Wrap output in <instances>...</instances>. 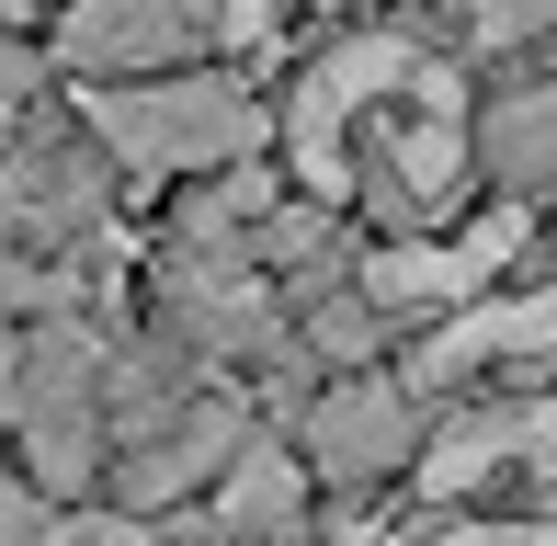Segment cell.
<instances>
[{"label":"cell","mask_w":557,"mask_h":546,"mask_svg":"<svg viewBox=\"0 0 557 546\" xmlns=\"http://www.w3.org/2000/svg\"><path fill=\"white\" fill-rule=\"evenodd\" d=\"M444 546H557V524H478V535H444Z\"/></svg>","instance_id":"13"},{"label":"cell","mask_w":557,"mask_h":546,"mask_svg":"<svg viewBox=\"0 0 557 546\" xmlns=\"http://www.w3.org/2000/svg\"><path fill=\"white\" fill-rule=\"evenodd\" d=\"M546 342H557V308H478L433 342V376H467L478 353H546Z\"/></svg>","instance_id":"6"},{"label":"cell","mask_w":557,"mask_h":546,"mask_svg":"<svg viewBox=\"0 0 557 546\" xmlns=\"http://www.w3.org/2000/svg\"><path fill=\"white\" fill-rule=\"evenodd\" d=\"M467 12H478V46H523L557 23V0H467Z\"/></svg>","instance_id":"9"},{"label":"cell","mask_w":557,"mask_h":546,"mask_svg":"<svg viewBox=\"0 0 557 546\" xmlns=\"http://www.w3.org/2000/svg\"><path fill=\"white\" fill-rule=\"evenodd\" d=\"M194 35H206L194 0H69V58H81V69H114V80L171 69Z\"/></svg>","instance_id":"4"},{"label":"cell","mask_w":557,"mask_h":546,"mask_svg":"<svg viewBox=\"0 0 557 546\" xmlns=\"http://www.w3.org/2000/svg\"><path fill=\"white\" fill-rule=\"evenodd\" d=\"M273 12H331V0H239V12H227V35H239V46L273 35Z\"/></svg>","instance_id":"11"},{"label":"cell","mask_w":557,"mask_h":546,"mask_svg":"<svg viewBox=\"0 0 557 546\" xmlns=\"http://www.w3.org/2000/svg\"><path fill=\"white\" fill-rule=\"evenodd\" d=\"M308 444L342 467V479H375V467H387L398 444H410V410H398L387 387H342V399L308 421Z\"/></svg>","instance_id":"5"},{"label":"cell","mask_w":557,"mask_h":546,"mask_svg":"<svg viewBox=\"0 0 557 546\" xmlns=\"http://www.w3.org/2000/svg\"><path fill=\"white\" fill-rule=\"evenodd\" d=\"M490 160L512 171V183H557V80H535L523 103L490 114Z\"/></svg>","instance_id":"7"},{"label":"cell","mask_w":557,"mask_h":546,"mask_svg":"<svg viewBox=\"0 0 557 546\" xmlns=\"http://www.w3.org/2000/svg\"><path fill=\"white\" fill-rule=\"evenodd\" d=\"M81 126L103 137L125 171L183 183V171H206V160H239V148L262 137V114H250L239 80L171 69V80H103V91H81Z\"/></svg>","instance_id":"2"},{"label":"cell","mask_w":557,"mask_h":546,"mask_svg":"<svg viewBox=\"0 0 557 546\" xmlns=\"http://www.w3.org/2000/svg\"><path fill=\"white\" fill-rule=\"evenodd\" d=\"M23 91H35V46L0 35V103H23Z\"/></svg>","instance_id":"12"},{"label":"cell","mask_w":557,"mask_h":546,"mask_svg":"<svg viewBox=\"0 0 557 546\" xmlns=\"http://www.w3.org/2000/svg\"><path fill=\"white\" fill-rule=\"evenodd\" d=\"M285 148L308 171V194L331 206H375L398 228L455 206L467 183V148H478V114H467V80L410 35H352L296 80L285 103Z\"/></svg>","instance_id":"1"},{"label":"cell","mask_w":557,"mask_h":546,"mask_svg":"<svg viewBox=\"0 0 557 546\" xmlns=\"http://www.w3.org/2000/svg\"><path fill=\"white\" fill-rule=\"evenodd\" d=\"M227 524H239V535L296 524V456H250V467H239V489H227Z\"/></svg>","instance_id":"8"},{"label":"cell","mask_w":557,"mask_h":546,"mask_svg":"<svg viewBox=\"0 0 557 546\" xmlns=\"http://www.w3.org/2000/svg\"><path fill=\"white\" fill-rule=\"evenodd\" d=\"M46 535V501L35 489H0V546H35Z\"/></svg>","instance_id":"10"},{"label":"cell","mask_w":557,"mask_h":546,"mask_svg":"<svg viewBox=\"0 0 557 546\" xmlns=\"http://www.w3.org/2000/svg\"><path fill=\"white\" fill-rule=\"evenodd\" d=\"M512 251H523V216H490V228H455V239H398V251H375V262H364V296H375V308L478 296Z\"/></svg>","instance_id":"3"}]
</instances>
